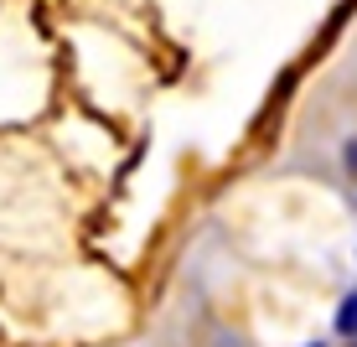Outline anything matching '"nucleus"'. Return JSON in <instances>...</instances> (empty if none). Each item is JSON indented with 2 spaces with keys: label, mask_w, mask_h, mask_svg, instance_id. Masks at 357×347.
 Here are the masks:
<instances>
[{
  "label": "nucleus",
  "mask_w": 357,
  "mask_h": 347,
  "mask_svg": "<svg viewBox=\"0 0 357 347\" xmlns=\"http://www.w3.org/2000/svg\"><path fill=\"white\" fill-rule=\"evenodd\" d=\"M337 332H342V337H357V290L337 306Z\"/></svg>",
  "instance_id": "1"
},
{
  "label": "nucleus",
  "mask_w": 357,
  "mask_h": 347,
  "mask_svg": "<svg viewBox=\"0 0 357 347\" xmlns=\"http://www.w3.org/2000/svg\"><path fill=\"white\" fill-rule=\"evenodd\" d=\"M347 166L357 171V145H347Z\"/></svg>",
  "instance_id": "2"
},
{
  "label": "nucleus",
  "mask_w": 357,
  "mask_h": 347,
  "mask_svg": "<svg viewBox=\"0 0 357 347\" xmlns=\"http://www.w3.org/2000/svg\"><path fill=\"white\" fill-rule=\"evenodd\" d=\"M311 347H321V342H311Z\"/></svg>",
  "instance_id": "3"
}]
</instances>
